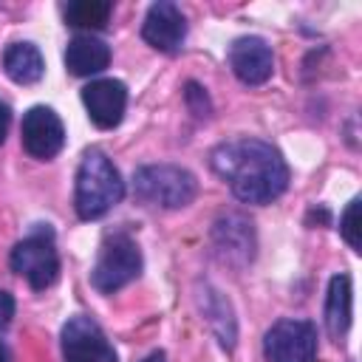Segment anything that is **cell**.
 <instances>
[{
  "mask_svg": "<svg viewBox=\"0 0 362 362\" xmlns=\"http://www.w3.org/2000/svg\"><path fill=\"white\" fill-rule=\"evenodd\" d=\"M209 167L223 178L232 195L243 204H272L288 187V164L280 150L263 139L240 136L221 141L209 153Z\"/></svg>",
  "mask_w": 362,
  "mask_h": 362,
  "instance_id": "cell-1",
  "label": "cell"
},
{
  "mask_svg": "<svg viewBox=\"0 0 362 362\" xmlns=\"http://www.w3.org/2000/svg\"><path fill=\"white\" fill-rule=\"evenodd\" d=\"M124 198V181L113 161L99 150L90 147L76 170V187H74V206L82 221H96L105 212H110Z\"/></svg>",
  "mask_w": 362,
  "mask_h": 362,
  "instance_id": "cell-2",
  "label": "cell"
},
{
  "mask_svg": "<svg viewBox=\"0 0 362 362\" xmlns=\"http://www.w3.org/2000/svg\"><path fill=\"white\" fill-rule=\"evenodd\" d=\"M133 195L158 209H181L198 195V181L178 164H144L133 173Z\"/></svg>",
  "mask_w": 362,
  "mask_h": 362,
  "instance_id": "cell-3",
  "label": "cell"
},
{
  "mask_svg": "<svg viewBox=\"0 0 362 362\" xmlns=\"http://www.w3.org/2000/svg\"><path fill=\"white\" fill-rule=\"evenodd\" d=\"M8 266L14 274L25 277L34 291L48 288L59 277V255L54 243V229L48 223H37L23 240L14 243L8 255Z\"/></svg>",
  "mask_w": 362,
  "mask_h": 362,
  "instance_id": "cell-4",
  "label": "cell"
},
{
  "mask_svg": "<svg viewBox=\"0 0 362 362\" xmlns=\"http://www.w3.org/2000/svg\"><path fill=\"white\" fill-rule=\"evenodd\" d=\"M141 274V252L139 243L127 232H110L105 235L96 263L90 269V283L102 294H113L133 283Z\"/></svg>",
  "mask_w": 362,
  "mask_h": 362,
  "instance_id": "cell-5",
  "label": "cell"
},
{
  "mask_svg": "<svg viewBox=\"0 0 362 362\" xmlns=\"http://www.w3.org/2000/svg\"><path fill=\"white\" fill-rule=\"evenodd\" d=\"M269 362H317V328L308 320L283 317L263 337Z\"/></svg>",
  "mask_w": 362,
  "mask_h": 362,
  "instance_id": "cell-6",
  "label": "cell"
},
{
  "mask_svg": "<svg viewBox=\"0 0 362 362\" xmlns=\"http://www.w3.org/2000/svg\"><path fill=\"white\" fill-rule=\"evenodd\" d=\"M62 359L65 362H119L99 322L85 314H74L62 325Z\"/></svg>",
  "mask_w": 362,
  "mask_h": 362,
  "instance_id": "cell-7",
  "label": "cell"
},
{
  "mask_svg": "<svg viewBox=\"0 0 362 362\" xmlns=\"http://www.w3.org/2000/svg\"><path fill=\"white\" fill-rule=\"evenodd\" d=\"M20 139H23V150L31 158L48 161V158H54L62 150V144H65V127H62L59 116L51 107L34 105L23 116Z\"/></svg>",
  "mask_w": 362,
  "mask_h": 362,
  "instance_id": "cell-8",
  "label": "cell"
},
{
  "mask_svg": "<svg viewBox=\"0 0 362 362\" xmlns=\"http://www.w3.org/2000/svg\"><path fill=\"white\" fill-rule=\"evenodd\" d=\"M141 37L156 51L175 54L187 40V17H184V11L170 0L153 3L147 8L144 23H141Z\"/></svg>",
  "mask_w": 362,
  "mask_h": 362,
  "instance_id": "cell-9",
  "label": "cell"
},
{
  "mask_svg": "<svg viewBox=\"0 0 362 362\" xmlns=\"http://www.w3.org/2000/svg\"><path fill=\"white\" fill-rule=\"evenodd\" d=\"M229 68L232 74L243 82V85H263L272 79L274 74V54H272V45L263 40V37H238L232 45H229Z\"/></svg>",
  "mask_w": 362,
  "mask_h": 362,
  "instance_id": "cell-10",
  "label": "cell"
},
{
  "mask_svg": "<svg viewBox=\"0 0 362 362\" xmlns=\"http://www.w3.org/2000/svg\"><path fill=\"white\" fill-rule=\"evenodd\" d=\"M82 105L99 130H113L124 119L127 85L122 79H93L82 88Z\"/></svg>",
  "mask_w": 362,
  "mask_h": 362,
  "instance_id": "cell-11",
  "label": "cell"
},
{
  "mask_svg": "<svg viewBox=\"0 0 362 362\" xmlns=\"http://www.w3.org/2000/svg\"><path fill=\"white\" fill-rule=\"evenodd\" d=\"M215 255L229 266H246L255 257V229L243 215H223L212 226Z\"/></svg>",
  "mask_w": 362,
  "mask_h": 362,
  "instance_id": "cell-12",
  "label": "cell"
},
{
  "mask_svg": "<svg viewBox=\"0 0 362 362\" xmlns=\"http://www.w3.org/2000/svg\"><path fill=\"white\" fill-rule=\"evenodd\" d=\"M195 303L206 320V325L212 328V334L218 337L221 348L223 351H235V342H238V322H235V311L229 305V300L212 286V283H198L195 288Z\"/></svg>",
  "mask_w": 362,
  "mask_h": 362,
  "instance_id": "cell-13",
  "label": "cell"
},
{
  "mask_svg": "<svg viewBox=\"0 0 362 362\" xmlns=\"http://www.w3.org/2000/svg\"><path fill=\"white\" fill-rule=\"evenodd\" d=\"M110 65V45L93 34H76L71 37L65 48V68L74 76H93L102 74Z\"/></svg>",
  "mask_w": 362,
  "mask_h": 362,
  "instance_id": "cell-14",
  "label": "cell"
},
{
  "mask_svg": "<svg viewBox=\"0 0 362 362\" xmlns=\"http://www.w3.org/2000/svg\"><path fill=\"white\" fill-rule=\"evenodd\" d=\"M351 277L348 274H334L328 283L325 294V328L331 339H342L351 328Z\"/></svg>",
  "mask_w": 362,
  "mask_h": 362,
  "instance_id": "cell-15",
  "label": "cell"
},
{
  "mask_svg": "<svg viewBox=\"0 0 362 362\" xmlns=\"http://www.w3.org/2000/svg\"><path fill=\"white\" fill-rule=\"evenodd\" d=\"M3 68L11 82L17 85H34L45 74V59L34 42H11L3 54Z\"/></svg>",
  "mask_w": 362,
  "mask_h": 362,
  "instance_id": "cell-16",
  "label": "cell"
},
{
  "mask_svg": "<svg viewBox=\"0 0 362 362\" xmlns=\"http://www.w3.org/2000/svg\"><path fill=\"white\" fill-rule=\"evenodd\" d=\"M113 6L107 0H74L65 6V23L71 28H88V31H99L107 25Z\"/></svg>",
  "mask_w": 362,
  "mask_h": 362,
  "instance_id": "cell-17",
  "label": "cell"
},
{
  "mask_svg": "<svg viewBox=\"0 0 362 362\" xmlns=\"http://www.w3.org/2000/svg\"><path fill=\"white\" fill-rule=\"evenodd\" d=\"M359 204H362L359 198H351V204L339 215V235L345 238V243L354 252H359V246H362V240H359Z\"/></svg>",
  "mask_w": 362,
  "mask_h": 362,
  "instance_id": "cell-18",
  "label": "cell"
},
{
  "mask_svg": "<svg viewBox=\"0 0 362 362\" xmlns=\"http://www.w3.org/2000/svg\"><path fill=\"white\" fill-rule=\"evenodd\" d=\"M184 99H187V105H189V110L198 116V119H206L209 116V110H212V105H209V96H206V90L198 85V82H187V90H184Z\"/></svg>",
  "mask_w": 362,
  "mask_h": 362,
  "instance_id": "cell-19",
  "label": "cell"
},
{
  "mask_svg": "<svg viewBox=\"0 0 362 362\" xmlns=\"http://www.w3.org/2000/svg\"><path fill=\"white\" fill-rule=\"evenodd\" d=\"M11 317H14V297L6 288H0V328H6Z\"/></svg>",
  "mask_w": 362,
  "mask_h": 362,
  "instance_id": "cell-20",
  "label": "cell"
},
{
  "mask_svg": "<svg viewBox=\"0 0 362 362\" xmlns=\"http://www.w3.org/2000/svg\"><path fill=\"white\" fill-rule=\"evenodd\" d=\"M8 124H11V107L0 99V144L6 141V133H8Z\"/></svg>",
  "mask_w": 362,
  "mask_h": 362,
  "instance_id": "cell-21",
  "label": "cell"
},
{
  "mask_svg": "<svg viewBox=\"0 0 362 362\" xmlns=\"http://www.w3.org/2000/svg\"><path fill=\"white\" fill-rule=\"evenodd\" d=\"M141 362H164V351H153L150 356H144Z\"/></svg>",
  "mask_w": 362,
  "mask_h": 362,
  "instance_id": "cell-22",
  "label": "cell"
},
{
  "mask_svg": "<svg viewBox=\"0 0 362 362\" xmlns=\"http://www.w3.org/2000/svg\"><path fill=\"white\" fill-rule=\"evenodd\" d=\"M0 362H8V351H6V345L0 342Z\"/></svg>",
  "mask_w": 362,
  "mask_h": 362,
  "instance_id": "cell-23",
  "label": "cell"
}]
</instances>
